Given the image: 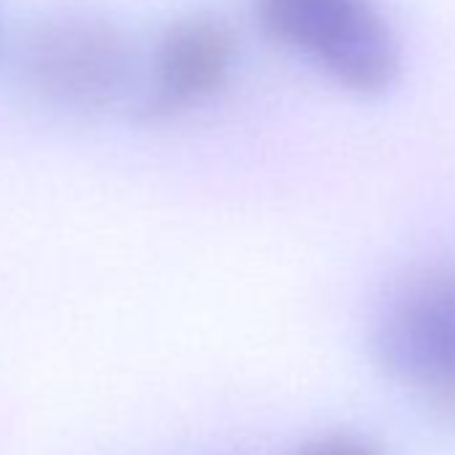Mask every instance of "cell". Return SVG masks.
Here are the masks:
<instances>
[{"label": "cell", "mask_w": 455, "mask_h": 455, "mask_svg": "<svg viewBox=\"0 0 455 455\" xmlns=\"http://www.w3.org/2000/svg\"><path fill=\"white\" fill-rule=\"evenodd\" d=\"M236 57V38L214 17H188L166 30L156 54V76L140 116L166 121L214 94Z\"/></svg>", "instance_id": "277c9868"}, {"label": "cell", "mask_w": 455, "mask_h": 455, "mask_svg": "<svg viewBox=\"0 0 455 455\" xmlns=\"http://www.w3.org/2000/svg\"><path fill=\"white\" fill-rule=\"evenodd\" d=\"M266 33L308 54L332 81L356 94L388 89L399 44L367 0H258Z\"/></svg>", "instance_id": "6da1fadb"}, {"label": "cell", "mask_w": 455, "mask_h": 455, "mask_svg": "<svg viewBox=\"0 0 455 455\" xmlns=\"http://www.w3.org/2000/svg\"><path fill=\"white\" fill-rule=\"evenodd\" d=\"M423 388H426L434 415L442 418L444 423L455 426V370L423 383Z\"/></svg>", "instance_id": "8992f818"}, {"label": "cell", "mask_w": 455, "mask_h": 455, "mask_svg": "<svg viewBox=\"0 0 455 455\" xmlns=\"http://www.w3.org/2000/svg\"><path fill=\"white\" fill-rule=\"evenodd\" d=\"M298 455H383L370 439L348 431H335L311 439L298 450Z\"/></svg>", "instance_id": "5b68a950"}, {"label": "cell", "mask_w": 455, "mask_h": 455, "mask_svg": "<svg viewBox=\"0 0 455 455\" xmlns=\"http://www.w3.org/2000/svg\"><path fill=\"white\" fill-rule=\"evenodd\" d=\"M370 346L383 372L420 386L455 370V260L402 279L375 311Z\"/></svg>", "instance_id": "3957f363"}, {"label": "cell", "mask_w": 455, "mask_h": 455, "mask_svg": "<svg viewBox=\"0 0 455 455\" xmlns=\"http://www.w3.org/2000/svg\"><path fill=\"white\" fill-rule=\"evenodd\" d=\"M28 86L54 110L70 116L108 113L126 92L129 44L116 25L94 14H57L25 41Z\"/></svg>", "instance_id": "7a4b0ae2"}]
</instances>
